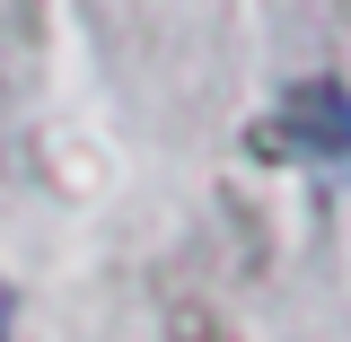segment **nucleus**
Masks as SVG:
<instances>
[{
    "mask_svg": "<svg viewBox=\"0 0 351 342\" xmlns=\"http://www.w3.org/2000/svg\"><path fill=\"white\" fill-rule=\"evenodd\" d=\"M246 158L351 175V88L343 80H290L255 123H246Z\"/></svg>",
    "mask_w": 351,
    "mask_h": 342,
    "instance_id": "nucleus-1",
    "label": "nucleus"
},
{
    "mask_svg": "<svg viewBox=\"0 0 351 342\" xmlns=\"http://www.w3.org/2000/svg\"><path fill=\"white\" fill-rule=\"evenodd\" d=\"M184 342H219V334H193V325H184Z\"/></svg>",
    "mask_w": 351,
    "mask_h": 342,
    "instance_id": "nucleus-2",
    "label": "nucleus"
},
{
    "mask_svg": "<svg viewBox=\"0 0 351 342\" xmlns=\"http://www.w3.org/2000/svg\"><path fill=\"white\" fill-rule=\"evenodd\" d=\"M0 342H9V325H0Z\"/></svg>",
    "mask_w": 351,
    "mask_h": 342,
    "instance_id": "nucleus-3",
    "label": "nucleus"
}]
</instances>
